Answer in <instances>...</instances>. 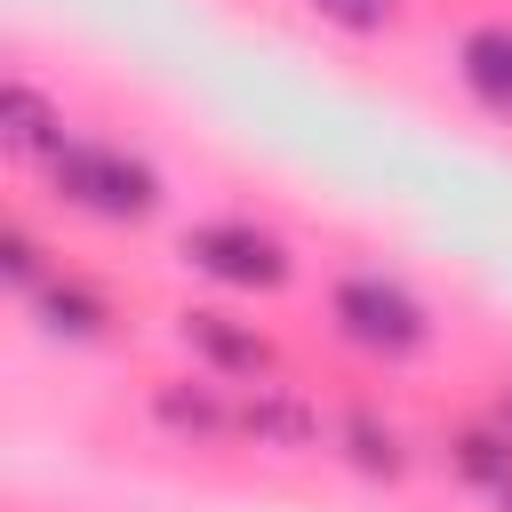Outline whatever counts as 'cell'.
Instances as JSON below:
<instances>
[{"instance_id":"cell-1","label":"cell","mask_w":512,"mask_h":512,"mask_svg":"<svg viewBox=\"0 0 512 512\" xmlns=\"http://www.w3.org/2000/svg\"><path fill=\"white\" fill-rule=\"evenodd\" d=\"M48 176H56V200L64 208L104 216V224H144L160 208V176L136 152H120V144H64L48 160Z\"/></svg>"},{"instance_id":"cell-2","label":"cell","mask_w":512,"mask_h":512,"mask_svg":"<svg viewBox=\"0 0 512 512\" xmlns=\"http://www.w3.org/2000/svg\"><path fill=\"white\" fill-rule=\"evenodd\" d=\"M328 312H336V336L360 344L368 360H408V352L432 344V312L400 280H384V272H344L336 296H328Z\"/></svg>"},{"instance_id":"cell-3","label":"cell","mask_w":512,"mask_h":512,"mask_svg":"<svg viewBox=\"0 0 512 512\" xmlns=\"http://www.w3.org/2000/svg\"><path fill=\"white\" fill-rule=\"evenodd\" d=\"M184 256H192V272H208L216 288H248V296H272V288H288V272H296L288 240L264 232V224H248V216L192 224V232H184Z\"/></svg>"},{"instance_id":"cell-4","label":"cell","mask_w":512,"mask_h":512,"mask_svg":"<svg viewBox=\"0 0 512 512\" xmlns=\"http://www.w3.org/2000/svg\"><path fill=\"white\" fill-rule=\"evenodd\" d=\"M232 432L256 440V448H312V440H320V408L296 400L288 384H248V392L232 400Z\"/></svg>"},{"instance_id":"cell-5","label":"cell","mask_w":512,"mask_h":512,"mask_svg":"<svg viewBox=\"0 0 512 512\" xmlns=\"http://www.w3.org/2000/svg\"><path fill=\"white\" fill-rule=\"evenodd\" d=\"M456 80L480 112L512 120V24H472L456 40Z\"/></svg>"},{"instance_id":"cell-6","label":"cell","mask_w":512,"mask_h":512,"mask_svg":"<svg viewBox=\"0 0 512 512\" xmlns=\"http://www.w3.org/2000/svg\"><path fill=\"white\" fill-rule=\"evenodd\" d=\"M184 344H192L216 376H240V384H264V376H272V344H264L256 328L224 320V312H184Z\"/></svg>"},{"instance_id":"cell-7","label":"cell","mask_w":512,"mask_h":512,"mask_svg":"<svg viewBox=\"0 0 512 512\" xmlns=\"http://www.w3.org/2000/svg\"><path fill=\"white\" fill-rule=\"evenodd\" d=\"M0 144H8L16 160H56L72 136H64V112H56L32 80H8V88H0Z\"/></svg>"},{"instance_id":"cell-8","label":"cell","mask_w":512,"mask_h":512,"mask_svg":"<svg viewBox=\"0 0 512 512\" xmlns=\"http://www.w3.org/2000/svg\"><path fill=\"white\" fill-rule=\"evenodd\" d=\"M32 312H40V328L48 336H72V344H88V336H104V296H88L80 280H48V288H32Z\"/></svg>"},{"instance_id":"cell-9","label":"cell","mask_w":512,"mask_h":512,"mask_svg":"<svg viewBox=\"0 0 512 512\" xmlns=\"http://www.w3.org/2000/svg\"><path fill=\"white\" fill-rule=\"evenodd\" d=\"M152 408H160V424H168V432H192V440L232 432V400H216L208 384H160V392H152Z\"/></svg>"},{"instance_id":"cell-10","label":"cell","mask_w":512,"mask_h":512,"mask_svg":"<svg viewBox=\"0 0 512 512\" xmlns=\"http://www.w3.org/2000/svg\"><path fill=\"white\" fill-rule=\"evenodd\" d=\"M336 440H344V456H352L360 472H376V480H400V472H408V456H400V432H392L376 408H352V416L336 424Z\"/></svg>"},{"instance_id":"cell-11","label":"cell","mask_w":512,"mask_h":512,"mask_svg":"<svg viewBox=\"0 0 512 512\" xmlns=\"http://www.w3.org/2000/svg\"><path fill=\"white\" fill-rule=\"evenodd\" d=\"M456 472L512 512V432H456Z\"/></svg>"},{"instance_id":"cell-12","label":"cell","mask_w":512,"mask_h":512,"mask_svg":"<svg viewBox=\"0 0 512 512\" xmlns=\"http://www.w3.org/2000/svg\"><path fill=\"white\" fill-rule=\"evenodd\" d=\"M304 8L328 16V24H344V32H384L400 16V0H304Z\"/></svg>"},{"instance_id":"cell-13","label":"cell","mask_w":512,"mask_h":512,"mask_svg":"<svg viewBox=\"0 0 512 512\" xmlns=\"http://www.w3.org/2000/svg\"><path fill=\"white\" fill-rule=\"evenodd\" d=\"M0 272H8L16 288H48V272H40V240H32L24 224H8V232H0Z\"/></svg>"},{"instance_id":"cell-14","label":"cell","mask_w":512,"mask_h":512,"mask_svg":"<svg viewBox=\"0 0 512 512\" xmlns=\"http://www.w3.org/2000/svg\"><path fill=\"white\" fill-rule=\"evenodd\" d=\"M496 432H512V384L496 392Z\"/></svg>"}]
</instances>
